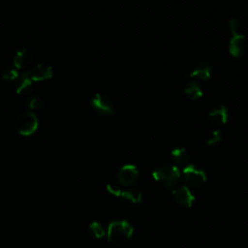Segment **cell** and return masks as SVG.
<instances>
[{
    "label": "cell",
    "mask_w": 248,
    "mask_h": 248,
    "mask_svg": "<svg viewBox=\"0 0 248 248\" xmlns=\"http://www.w3.org/2000/svg\"><path fill=\"white\" fill-rule=\"evenodd\" d=\"M152 177L165 188L172 190L178 186L181 177L179 168L170 164H159L152 170Z\"/></svg>",
    "instance_id": "1"
},
{
    "label": "cell",
    "mask_w": 248,
    "mask_h": 248,
    "mask_svg": "<svg viewBox=\"0 0 248 248\" xmlns=\"http://www.w3.org/2000/svg\"><path fill=\"white\" fill-rule=\"evenodd\" d=\"M133 232L134 228L130 222L126 220H114L108 226L107 236L111 244L122 246L132 238Z\"/></svg>",
    "instance_id": "2"
},
{
    "label": "cell",
    "mask_w": 248,
    "mask_h": 248,
    "mask_svg": "<svg viewBox=\"0 0 248 248\" xmlns=\"http://www.w3.org/2000/svg\"><path fill=\"white\" fill-rule=\"evenodd\" d=\"M229 30L232 34L229 41V52L234 58L243 56L248 51V39L240 31V24L238 20L231 18L229 20Z\"/></svg>",
    "instance_id": "3"
},
{
    "label": "cell",
    "mask_w": 248,
    "mask_h": 248,
    "mask_svg": "<svg viewBox=\"0 0 248 248\" xmlns=\"http://www.w3.org/2000/svg\"><path fill=\"white\" fill-rule=\"evenodd\" d=\"M107 191L110 195L117 198L124 205L130 208H136L140 206L143 202L142 194L139 191L130 190V189L124 190L111 184L107 185Z\"/></svg>",
    "instance_id": "4"
},
{
    "label": "cell",
    "mask_w": 248,
    "mask_h": 248,
    "mask_svg": "<svg viewBox=\"0 0 248 248\" xmlns=\"http://www.w3.org/2000/svg\"><path fill=\"white\" fill-rule=\"evenodd\" d=\"M181 174L186 186L190 189H199L206 182V174L204 170L193 164L184 167Z\"/></svg>",
    "instance_id": "5"
},
{
    "label": "cell",
    "mask_w": 248,
    "mask_h": 248,
    "mask_svg": "<svg viewBox=\"0 0 248 248\" xmlns=\"http://www.w3.org/2000/svg\"><path fill=\"white\" fill-rule=\"evenodd\" d=\"M39 120L35 113L25 112L20 114L15 123L16 130L22 136L32 135L38 128Z\"/></svg>",
    "instance_id": "6"
},
{
    "label": "cell",
    "mask_w": 248,
    "mask_h": 248,
    "mask_svg": "<svg viewBox=\"0 0 248 248\" xmlns=\"http://www.w3.org/2000/svg\"><path fill=\"white\" fill-rule=\"evenodd\" d=\"M140 177L138 168L132 164L123 165L116 173V180L123 187H131L135 185Z\"/></svg>",
    "instance_id": "7"
},
{
    "label": "cell",
    "mask_w": 248,
    "mask_h": 248,
    "mask_svg": "<svg viewBox=\"0 0 248 248\" xmlns=\"http://www.w3.org/2000/svg\"><path fill=\"white\" fill-rule=\"evenodd\" d=\"M91 106L93 109L100 115L111 116L114 114V106L112 100L103 93H96L91 98Z\"/></svg>",
    "instance_id": "8"
},
{
    "label": "cell",
    "mask_w": 248,
    "mask_h": 248,
    "mask_svg": "<svg viewBox=\"0 0 248 248\" xmlns=\"http://www.w3.org/2000/svg\"><path fill=\"white\" fill-rule=\"evenodd\" d=\"M32 81H43L52 77V67L45 62L32 65L26 72Z\"/></svg>",
    "instance_id": "9"
},
{
    "label": "cell",
    "mask_w": 248,
    "mask_h": 248,
    "mask_svg": "<svg viewBox=\"0 0 248 248\" xmlns=\"http://www.w3.org/2000/svg\"><path fill=\"white\" fill-rule=\"evenodd\" d=\"M171 194L176 203L182 207L190 208L195 202V196L192 194L191 189L186 185L176 186L171 190Z\"/></svg>",
    "instance_id": "10"
},
{
    "label": "cell",
    "mask_w": 248,
    "mask_h": 248,
    "mask_svg": "<svg viewBox=\"0 0 248 248\" xmlns=\"http://www.w3.org/2000/svg\"><path fill=\"white\" fill-rule=\"evenodd\" d=\"M213 67L209 62L203 61L198 63L189 73L191 79H197L201 81H207L211 78Z\"/></svg>",
    "instance_id": "11"
},
{
    "label": "cell",
    "mask_w": 248,
    "mask_h": 248,
    "mask_svg": "<svg viewBox=\"0 0 248 248\" xmlns=\"http://www.w3.org/2000/svg\"><path fill=\"white\" fill-rule=\"evenodd\" d=\"M33 65V55L26 49L21 48L16 52L13 58V66L17 70H25V72Z\"/></svg>",
    "instance_id": "12"
},
{
    "label": "cell",
    "mask_w": 248,
    "mask_h": 248,
    "mask_svg": "<svg viewBox=\"0 0 248 248\" xmlns=\"http://www.w3.org/2000/svg\"><path fill=\"white\" fill-rule=\"evenodd\" d=\"M208 121L211 125H213L216 128H219L223 126L225 123H227L228 118H229V111L228 108L224 106L221 105L218 108H213L208 112Z\"/></svg>",
    "instance_id": "13"
},
{
    "label": "cell",
    "mask_w": 248,
    "mask_h": 248,
    "mask_svg": "<svg viewBox=\"0 0 248 248\" xmlns=\"http://www.w3.org/2000/svg\"><path fill=\"white\" fill-rule=\"evenodd\" d=\"M13 85L18 95H27L31 92L33 81L26 73H23L13 81Z\"/></svg>",
    "instance_id": "14"
},
{
    "label": "cell",
    "mask_w": 248,
    "mask_h": 248,
    "mask_svg": "<svg viewBox=\"0 0 248 248\" xmlns=\"http://www.w3.org/2000/svg\"><path fill=\"white\" fill-rule=\"evenodd\" d=\"M170 159L173 162L174 166H176L177 168H184L190 164V155L184 147H176L172 149L170 151Z\"/></svg>",
    "instance_id": "15"
},
{
    "label": "cell",
    "mask_w": 248,
    "mask_h": 248,
    "mask_svg": "<svg viewBox=\"0 0 248 248\" xmlns=\"http://www.w3.org/2000/svg\"><path fill=\"white\" fill-rule=\"evenodd\" d=\"M183 92L192 101H196V100L202 98L203 95L201 84L198 83L196 80L188 81L184 87Z\"/></svg>",
    "instance_id": "16"
},
{
    "label": "cell",
    "mask_w": 248,
    "mask_h": 248,
    "mask_svg": "<svg viewBox=\"0 0 248 248\" xmlns=\"http://www.w3.org/2000/svg\"><path fill=\"white\" fill-rule=\"evenodd\" d=\"M88 231L94 238H102L107 234V232L104 229V227L97 221H93L92 223H90Z\"/></svg>",
    "instance_id": "17"
},
{
    "label": "cell",
    "mask_w": 248,
    "mask_h": 248,
    "mask_svg": "<svg viewBox=\"0 0 248 248\" xmlns=\"http://www.w3.org/2000/svg\"><path fill=\"white\" fill-rule=\"evenodd\" d=\"M19 73H18V70L14 67V66H11V65H8V66H5L2 71H1V76L4 79L6 80H9L11 82H13L17 77H18Z\"/></svg>",
    "instance_id": "18"
},
{
    "label": "cell",
    "mask_w": 248,
    "mask_h": 248,
    "mask_svg": "<svg viewBox=\"0 0 248 248\" xmlns=\"http://www.w3.org/2000/svg\"><path fill=\"white\" fill-rule=\"evenodd\" d=\"M222 141V134L220 130H212L205 139V143L207 145H216Z\"/></svg>",
    "instance_id": "19"
},
{
    "label": "cell",
    "mask_w": 248,
    "mask_h": 248,
    "mask_svg": "<svg viewBox=\"0 0 248 248\" xmlns=\"http://www.w3.org/2000/svg\"><path fill=\"white\" fill-rule=\"evenodd\" d=\"M27 107L32 108V109H37V108H41L44 107L45 105V101L43 98L39 97V96H30L27 99Z\"/></svg>",
    "instance_id": "20"
}]
</instances>
